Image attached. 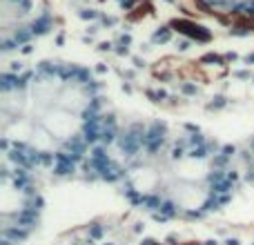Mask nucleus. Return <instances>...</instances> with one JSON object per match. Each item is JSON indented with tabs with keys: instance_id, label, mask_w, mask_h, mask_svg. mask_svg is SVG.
I'll return each instance as SVG.
<instances>
[{
	"instance_id": "obj_1",
	"label": "nucleus",
	"mask_w": 254,
	"mask_h": 245,
	"mask_svg": "<svg viewBox=\"0 0 254 245\" xmlns=\"http://www.w3.org/2000/svg\"><path fill=\"white\" fill-rule=\"evenodd\" d=\"M92 76L71 65H36L4 78L0 134L4 147L31 165H54L89 147L98 121Z\"/></svg>"
},
{
	"instance_id": "obj_2",
	"label": "nucleus",
	"mask_w": 254,
	"mask_h": 245,
	"mask_svg": "<svg viewBox=\"0 0 254 245\" xmlns=\"http://www.w3.org/2000/svg\"><path fill=\"white\" fill-rule=\"evenodd\" d=\"M119 174L136 205L181 219L212 212L232 189L228 156L210 138L165 127L131 136Z\"/></svg>"
},
{
	"instance_id": "obj_3",
	"label": "nucleus",
	"mask_w": 254,
	"mask_h": 245,
	"mask_svg": "<svg viewBox=\"0 0 254 245\" xmlns=\"http://www.w3.org/2000/svg\"><path fill=\"white\" fill-rule=\"evenodd\" d=\"M205 7L216 9L221 13H237V16H254V0H201Z\"/></svg>"
}]
</instances>
